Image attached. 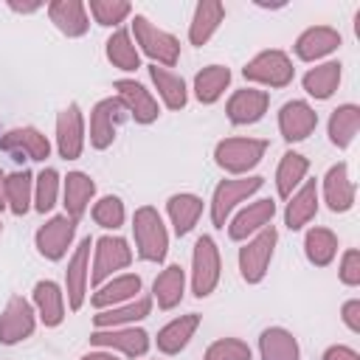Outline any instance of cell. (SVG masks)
I'll list each match as a JSON object with an SVG mask.
<instances>
[{"mask_svg":"<svg viewBox=\"0 0 360 360\" xmlns=\"http://www.w3.org/2000/svg\"><path fill=\"white\" fill-rule=\"evenodd\" d=\"M132 239H135V256L141 262L160 264L169 253V228L155 205H141L132 214Z\"/></svg>","mask_w":360,"mask_h":360,"instance_id":"cell-1","label":"cell"},{"mask_svg":"<svg viewBox=\"0 0 360 360\" xmlns=\"http://www.w3.org/2000/svg\"><path fill=\"white\" fill-rule=\"evenodd\" d=\"M132 42L135 48L152 59V65L160 68H174L180 59V39L163 28H158L155 22H149V17L135 14L132 17Z\"/></svg>","mask_w":360,"mask_h":360,"instance_id":"cell-2","label":"cell"},{"mask_svg":"<svg viewBox=\"0 0 360 360\" xmlns=\"http://www.w3.org/2000/svg\"><path fill=\"white\" fill-rule=\"evenodd\" d=\"M262 186H264L262 174H245V177H225V180H219L214 186V194H211V202H208L214 228H225L231 214L236 211V205L250 200Z\"/></svg>","mask_w":360,"mask_h":360,"instance_id":"cell-3","label":"cell"},{"mask_svg":"<svg viewBox=\"0 0 360 360\" xmlns=\"http://www.w3.org/2000/svg\"><path fill=\"white\" fill-rule=\"evenodd\" d=\"M264 152H267L264 138H222L214 146V163L233 177H245L250 169L262 163Z\"/></svg>","mask_w":360,"mask_h":360,"instance_id":"cell-4","label":"cell"},{"mask_svg":"<svg viewBox=\"0 0 360 360\" xmlns=\"http://www.w3.org/2000/svg\"><path fill=\"white\" fill-rule=\"evenodd\" d=\"M276 245H278V231L273 225L262 228L259 233H253L250 239H245V245L239 248V276L245 284H262L267 270H270V262H273V253H276Z\"/></svg>","mask_w":360,"mask_h":360,"instance_id":"cell-5","label":"cell"},{"mask_svg":"<svg viewBox=\"0 0 360 360\" xmlns=\"http://www.w3.org/2000/svg\"><path fill=\"white\" fill-rule=\"evenodd\" d=\"M135 253L129 248V242L124 236L115 233H104L98 239H93V264H90V284L98 287L107 278L118 276L121 270H127L132 264Z\"/></svg>","mask_w":360,"mask_h":360,"instance_id":"cell-6","label":"cell"},{"mask_svg":"<svg viewBox=\"0 0 360 360\" xmlns=\"http://www.w3.org/2000/svg\"><path fill=\"white\" fill-rule=\"evenodd\" d=\"M242 76H245L248 82H253V84L281 90V87L292 84L295 68H292V59H290L287 51H281V48H267V51H259L253 59H248V65L242 68Z\"/></svg>","mask_w":360,"mask_h":360,"instance_id":"cell-7","label":"cell"},{"mask_svg":"<svg viewBox=\"0 0 360 360\" xmlns=\"http://www.w3.org/2000/svg\"><path fill=\"white\" fill-rule=\"evenodd\" d=\"M222 276V259H219V248L214 242V236L202 233L194 242L191 250V295L194 298H208Z\"/></svg>","mask_w":360,"mask_h":360,"instance_id":"cell-8","label":"cell"},{"mask_svg":"<svg viewBox=\"0 0 360 360\" xmlns=\"http://www.w3.org/2000/svg\"><path fill=\"white\" fill-rule=\"evenodd\" d=\"M76 225L68 214H53L48 217L37 233H34V245H37V253L48 262H62L68 256V250L73 248V239H76Z\"/></svg>","mask_w":360,"mask_h":360,"instance_id":"cell-9","label":"cell"},{"mask_svg":"<svg viewBox=\"0 0 360 360\" xmlns=\"http://www.w3.org/2000/svg\"><path fill=\"white\" fill-rule=\"evenodd\" d=\"M127 118H129V112L118 96H107V98L96 101L90 110V146L98 152L110 149L115 135H118V127Z\"/></svg>","mask_w":360,"mask_h":360,"instance_id":"cell-10","label":"cell"},{"mask_svg":"<svg viewBox=\"0 0 360 360\" xmlns=\"http://www.w3.org/2000/svg\"><path fill=\"white\" fill-rule=\"evenodd\" d=\"M90 253H93V239L84 236L70 259H68V270H65V301L70 312H79L87 301V287H90Z\"/></svg>","mask_w":360,"mask_h":360,"instance_id":"cell-11","label":"cell"},{"mask_svg":"<svg viewBox=\"0 0 360 360\" xmlns=\"http://www.w3.org/2000/svg\"><path fill=\"white\" fill-rule=\"evenodd\" d=\"M53 143L62 160H79L87 143V129H84V112L76 101H70L65 110L56 115V129H53Z\"/></svg>","mask_w":360,"mask_h":360,"instance_id":"cell-12","label":"cell"},{"mask_svg":"<svg viewBox=\"0 0 360 360\" xmlns=\"http://www.w3.org/2000/svg\"><path fill=\"white\" fill-rule=\"evenodd\" d=\"M0 149L11 160H17V163H22V160L45 163L51 158V141L37 127H14V129H6L0 135Z\"/></svg>","mask_w":360,"mask_h":360,"instance_id":"cell-13","label":"cell"},{"mask_svg":"<svg viewBox=\"0 0 360 360\" xmlns=\"http://www.w3.org/2000/svg\"><path fill=\"white\" fill-rule=\"evenodd\" d=\"M90 343L96 349H110L124 357H143L152 346V338L141 326H112V329H93Z\"/></svg>","mask_w":360,"mask_h":360,"instance_id":"cell-14","label":"cell"},{"mask_svg":"<svg viewBox=\"0 0 360 360\" xmlns=\"http://www.w3.org/2000/svg\"><path fill=\"white\" fill-rule=\"evenodd\" d=\"M37 329V312L34 304L22 295H11L8 304L0 312V343L3 346H14L22 343L34 335Z\"/></svg>","mask_w":360,"mask_h":360,"instance_id":"cell-15","label":"cell"},{"mask_svg":"<svg viewBox=\"0 0 360 360\" xmlns=\"http://www.w3.org/2000/svg\"><path fill=\"white\" fill-rule=\"evenodd\" d=\"M318 127V112L309 101L304 98H292V101H284L281 110H278V132L287 143H298V141H307Z\"/></svg>","mask_w":360,"mask_h":360,"instance_id":"cell-16","label":"cell"},{"mask_svg":"<svg viewBox=\"0 0 360 360\" xmlns=\"http://www.w3.org/2000/svg\"><path fill=\"white\" fill-rule=\"evenodd\" d=\"M115 96L121 98V104L127 107L129 118H135V124H152L160 115V104L152 96V90H146L141 82L135 79H115L112 82Z\"/></svg>","mask_w":360,"mask_h":360,"instance_id":"cell-17","label":"cell"},{"mask_svg":"<svg viewBox=\"0 0 360 360\" xmlns=\"http://www.w3.org/2000/svg\"><path fill=\"white\" fill-rule=\"evenodd\" d=\"M340 45H343V37H340L338 28H332V25H309L295 37L292 51H295V56L301 62H321L329 53H335Z\"/></svg>","mask_w":360,"mask_h":360,"instance_id":"cell-18","label":"cell"},{"mask_svg":"<svg viewBox=\"0 0 360 360\" xmlns=\"http://www.w3.org/2000/svg\"><path fill=\"white\" fill-rule=\"evenodd\" d=\"M31 304L37 312V321L48 329H56L65 315H68V301H65V290L51 281V278H39L31 290Z\"/></svg>","mask_w":360,"mask_h":360,"instance_id":"cell-19","label":"cell"},{"mask_svg":"<svg viewBox=\"0 0 360 360\" xmlns=\"http://www.w3.org/2000/svg\"><path fill=\"white\" fill-rule=\"evenodd\" d=\"M270 107V93L267 90H259V87H242V90H233L228 104H225V115L231 124L236 127H248V124H256L264 118Z\"/></svg>","mask_w":360,"mask_h":360,"instance_id":"cell-20","label":"cell"},{"mask_svg":"<svg viewBox=\"0 0 360 360\" xmlns=\"http://www.w3.org/2000/svg\"><path fill=\"white\" fill-rule=\"evenodd\" d=\"M318 194H323V202H326V208H329L332 214H346V211H352L357 191H354V183H352V177H349V166H346L343 160L326 169Z\"/></svg>","mask_w":360,"mask_h":360,"instance_id":"cell-21","label":"cell"},{"mask_svg":"<svg viewBox=\"0 0 360 360\" xmlns=\"http://www.w3.org/2000/svg\"><path fill=\"white\" fill-rule=\"evenodd\" d=\"M273 217H276V202L273 200H253L245 208H239L233 219H228V239L245 242L253 233H259L262 228L273 225Z\"/></svg>","mask_w":360,"mask_h":360,"instance_id":"cell-22","label":"cell"},{"mask_svg":"<svg viewBox=\"0 0 360 360\" xmlns=\"http://www.w3.org/2000/svg\"><path fill=\"white\" fill-rule=\"evenodd\" d=\"M45 11H48V20L53 22V28L59 34H65L68 39H79L90 31V14L82 0H51L45 6Z\"/></svg>","mask_w":360,"mask_h":360,"instance_id":"cell-23","label":"cell"},{"mask_svg":"<svg viewBox=\"0 0 360 360\" xmlns=\"http://www.w3.org/2000/svg\"><path fill=\"white\" fill-rule=\"evenodd\" d=\"M93 197H96V180L87 172L73 169L62 177V205H65V214L73 222H79L87 214Z\"/></svg>","mask_w":360,"mask_h":360,"instance_id":"cell-24","label":"cell"},{"mask_svg":"<svg viewBox=\"0 0 360 360\" xmlns=\"http://www.w3.org/2000/svg\"><path fill=\"white\" fill-rule=\"evenodd\" d=\"M200 323H202V315L200 312H186V315L172 318L166 326L158 329V338H155L158 352L160 354H169V357L172 354H180L191 343V338L200 329Z\"/></svg>","mask_w":360,"mask_h":360,"instance_id":"cell-25","label":"cell"},{"mask_svg":"<svg viewBox=\"0 0 360 360\" xmlns=\"http://www.w3.org/2000/svg\"><path fill=\"white\" fill-rule=\"evenodd\" d=\"M141 287H143V281L138 273H118V276H112L96 287V292L90 295V304L96 309H110V307H118V304L138 298Z\"/></svg>","mask_w":360,"mask_h":360,"instance_id":"cell-26","label":"cell"},{"mask_svg":"<svg viewBox=\"0 0 360 360\" xmlns=\"http://www.w3.org/2000/svg\"><path fill=\"white\" fill-rule=\"evenodd\" d=\"M318 183L315 180H304L290 197H287V208H284V225L290 231H301L304 225H309L318 214Z\"/></svg>","mask_w":360,"mask_h":360,"instance_id":"cell-27","label":"cell"},{"mask_svg":"<svg viewBox=\"0 0 360 360\" xmlns=\"http://www.w3.org/2000/svg\"><path fill=\"white\" fill-rule=\"evenodd\" d=\"M152 295H138L127 304H118V307H110V309H98L93 315V329H112V326H135L138 321L149 318L152 315Z\"/></svg>","mask_w":360,"mask_h":360,"instance_id":"cell-28","label":"cell"},{"mask_svg":"<svg viewBox=\"0 0 360 360\" xmlns=\"http://www.w3.org/2000/svg\"><path fill=\"white\" fill-rule=\"evenodd\" d=\"M340 79H343V65L338 59H329V62H318L315 68H309L301 79L304 84V93L315 101H326L335 96V90L340 87Z\"/></svg>","mask_w":360,"mask_h":360,"instance_id":"cell-29","label":"cell"},{"mask_svg":"<svg viewBox=\"0 0 360 360\" xmlns=\"http://www.w3.org/2000/svg\"><path fill=\"white\" fill-rule=\"evenodd\" d=\"M202 197L191 194V191H180V194H172L166 200V214H169V222H172V231L177 236H186L194 231V225L200 222L202 217Z\"/></svg>","mask_w":360,"mask_h":360,"instance_id":"cell-30","label":"cell"},{"mask_svg":"<svg viewBox=\"0 0 360 360\" xmlns=\"http://www.w3.org/2000/svg\"><path fill=\"white\" fill-rule=\"evenodd\" d=\"M222 22H225V6L219 0H200L194 6L191 22H188V42L202 48L217 34V28Z\"/></svg>","mask_w":360,"mask_h":360,"instance_id":"cell-31","label":"cell"},{"mask_svg":"<svg viewBox=\"0 0 360 360\" xmlns=\"http://www.w3.org/2000/svg\"><path fill=\"white\" fill-rule=\"evenodd\" d=\"M186 295V270L180 264H166L152 281V301L158 309H174Z\"/></svg>","mask_w":360,"mask_h":360,"instance_id":"cell-32","label":"cell"},{"mask_svg":"<svg viewBox=\"0 0 360 360\" xmlns=\"http://www.w3.org/2000/svg\"><path fill=\"white\" fill-rule=\"evenodd\" d=\"M360 132V107L357 104H340L332 110L329 121H326V135H329V143L338 146V149H349L354 143Z\"/></svg>","mask_w":360,"mask_h":360,"instance_id":"cell-33","label":"cell"},{"mask_svg":"<svg viewBox=\"0 0 360 360\" xmlns=\"http://www.w3.org/2000/svg\"><path fill=\"white\" fill-rule=\"evenodd\" d=\"M259 357L262 360H301V346L290 329L267 326L259 335Z\"/></svg>","mask_w":360,"mask_h":360,"instance_id":"cell-34","label":"cell"},{"mask_svg":"<svg viewBox=\"0 0 360 360\" xmlns=\"http://www.w3.org/2000/svg\"><path fill=\"white\" fill-rule=\"evenodd\" d=\"M228 84H231V68H225V65H205L202 70H197L191 90H194V98L200 104H217L225 96Z\"/></svg>","mask_w":360,"mask_h":360,"instance_id":"cell-35","label":"cell"},{"mask_svg":"<svg viewBox=\"0 0 360 360\" xmlns=\"http://www.w3.org/2000/svg\"><path fill=\"white\" fill-rule=\"evenodd\" d=\"M149 76H152V84H155L160 101L169 110H183L188 104V87H186V79L180 73L160 68V65H149Z\"/></svg>","mask_w":360,"mask_h":360,"instance_id":"cell-36","label":"cell"},{"mask_svg":"<svg viewBox=\"0 0 360 360\" xmlns=\"http://www.w3.org/2000/svg\"><path fill=\"white\" fill-rule=\"evenodd\" d=\"M3 191H6V208L14 217H25L34 208V174L31 172L17 169V172L6 174Z\"/></svg>","mask_w":360,"mask_h":360,"instance_id":"cell-37","label":"cell"},{"mask_svg":"<svg viewBox=\"0 0 360 360\" xmlns=\"http://www.w3.org/2000/svg\"><path fill=\"white\" fill-rule=\"evenodd\" d=\"M104 53H107L110 65L118 68V70H124V73H135V70L141 68V51L135 48L132 34H129L127 28H115V31L107 37Z\"/></svg>","mask_w":360,"mask_h":360,"instance_id":"cell-38","label":"cell"},{"mask_svg":"<svg viewBox=\"0 0 360 360\" xmlns=\"http://www.w3.org/2000/svg\"><path fill=\"white\" fill-rule=\"evenodd\" d=\"M307 172H309V158L301 155V152H284L278 166H276V191L281 200H287L304 180H307Z\"/></svg>","mask_w":360,"mask_h":360,"instance_id":"cell-39","label":"cell"},{"mask_svg":"<svg viewBox=\"0 0 360 360\" xmlns=\"http://www.w3.org/2000/svg\"><path fill=\"white\" fill-rule=\"evenodd\" d=\"M304 256L315 267L332 264L335 256H338V233L332 228H323V225L309 228L307 236H304Z\"/></svg>","mask_w":360,"mask_h":360,"instance_id":"cell-40","label":"cell"},{"mask_svg":"<svg viewBox=\"0 0 360 360\" xmlns=\"http://www.w3.org/2000/svg\"><path fill=\"white\" fill-rule=\"evenodd\" d=\"M59 194H62V177L56 169L45 166L42 172L34 174V211L39 214L53 211V205L59 202Z\"/></svg>","mask_w":360,"mask_h":360,"instance_id":"cell-41","label":"cell"},{"mask_svg":"<svg viewBox=\"0 0 360 360\" xmlns=\"http://www.w3.org/2000/svg\"><path fill=\"white\" fill-rule=\"evenodd\" d=\"M90 217H93V222H96L98 228H104V231H118V228L124 225V219H127L124 200L115 197V194H104V197H98V200L93 202Z\"/></svg>","mask_w":360,"mask_h":360,"instance_id":"cell-42","label":"cell"},{"mask_svg":"<svg viewBox=\"0 0 360 360\" xmlns=\"http://www.w3.org/2000/svg\"><path fill=\"white\" fill-rule=\"evenodd\" d=\"M84 6H87V14L104 28H118L132 14V3L127 0H90Z\"/></svg>","mask_w":360,"mask_h":360,"instance_id":"cell-43","label":"cell"},{"mask_svg":"<svg viewBox=\"0 0 360 360\" xmlns=\"http://www.w3.org/2000/svg\"><path fill=\"white\" fill-rule=\"evenodd\" d=\"M250 357H253L250 346L239 338H219L202 354V360H250Z\"/></svg>","mask_w":360,"mask_h":360,"instance_id":"cell-44","label":"cell"},{"mask_svg":"<svg viewBox=\"0 0 360 360\" xmlns=\"http://www.w3.org/2000/svg\"><path fill=\"white\" fill-rule=\"evenodd\" d=\"M338 278L346 287H360V250L349 248L340 256V267H338Z\"/></svg>","mask_w":360,"mask_h":360,"instance_id":"cell-45","label":"cell"},{"mask_svg":"<svg viewBox=\"0 0 360 360\" xmlns=\"http://www.w3.org/2000/svg\"><path fill=\"white\" fill-rule=\"evenodd\" d=\"M340 321L352 335H360V298H349L340 307Z\"/></svg>","mask_w":360,"mask_h":360,"instance_id":"cell-46","label":"cell"},{"mask_svg":"<svg viewBox=\"0 0 360 360\" xmlns=\"http://www.w3.org/2000/svg\"><path fill=\"white\" fill-rule=\"evenodd\" d=\"M321 360H360V354H357V349H352V346L335 343V346H329V349L321 354Z\"/></svg>","mask_w":360,"mask_h":360,"instance_id":"cell-47","label":"cell"},{"mask_svg":"<svg viewBox=\"0 0 360 360\" xmlns=\"http://www.w3.org/2000/svg\"><path fill=\"white\" fill-rule=\"evenodd\" d=\"M42 6H45L42 0H8V8L17 11V14H34V11H39Z\"/></svg>","mask_w":360,"mask_h":360,"instance_id":"cell-48","label":"cell"},{"mask_svg":"<svg viewBox=\"0 0 360 360\" xmlns=\"http://www.w3.org/2000/svg\"><path fill=\"white\" fill-rule=\"evenodd\" d=\"M79 360H121V357L115 352H110V349H93V352L82 354Z\"/></svg>","mask_w":360,"mask_h":360,"instance_id":"cell-49","label":"cell"},{"mask_svg":"<svg viewBox=\"0 0 360 360\" xmlns=\"http://www.w3.org/2000/svg\"><path fill=\"white\" fill-rule=\"evenodd\" d=\"M3 183H6V174L0 172V211L6 208V191H3Z\"/></svg>","mask_w":360,"mask_h":360,"instance_id":"cell-50","label":"cell"},{"mask_svg":"<svg viewBox=\"0 0 360 360\" xmlns=\"http://www.w3.org/2000/svg\"><path fill=\"white\" fill-rule=\"evenodd\" d=\"M0 233H3V222H0Z\"/></svg>","mask_w":360,"mask_h":360,"instance_id":"cell-51","label":"cell"}]
</instances>
